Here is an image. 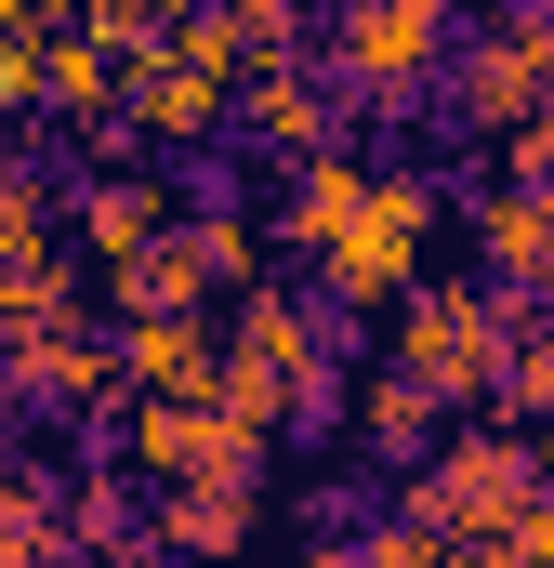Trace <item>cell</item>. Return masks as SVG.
<instances>
[{
	"label": "cell",
	"mask_w": 554,
	"mask_h": 568,
	"mask_svg": "<svg viewBox=\"0 0 554 568\" xmlns=\"http://www.w3.org/2000/svg\"><path fill=\"white\" fill-rule=\"evenodd\" d=\"M542 503H554V476H542V449H529V424H462L449 449H422L410 476H397V516L449 529L462 568H502Z\"/></svg>",
	"instance_id": "6da1fadb"
},
{
	"label": "cell",
	"mask_w": 554,
	"mask_h": 568,
	"mask_svg": "<svg viewBox=\"0 0 554 568\" xmlns=\"http://www.w3.org/2000/svg\"><path fill=\"white\" fill-rule=\"evenodd\" d=\"M529 304L542 291H515V278H422L397 304V371H422L449 410H502V371H515Z\"/></svg>",
	"instance_id": "7a4b0ae2"
},
{
	"label": "cell",
	"mask_w": 554,
	"mask_h": 568,
	"mask_svg": "<svg viewBox=\"0 0 554 568\" xmlns=\"http://www.w3.org/2000/svg\"><path fill=\"white\" fill-rule=\"evenodd\" d=\"M238 80H252V53H238V27L212 13V0H185L158 40L133 53V93H120V120L145 145H172V159H198L212 133H238Z\"/></svg>",
	"instance_id": "3957f363"
},
{
	"label": "cell",
	"mask_w": 554,
	"mask_h": 568,
	"mask_svg": "<svg viewBox=\"0 0 554 568\" xmlns=\"http://www.w3.org/2000/svg\"><path fill=\"white\" fill-rule=\"evenodd\" d=\"M435 212H449L435 172H370V199H357V212L330 225V252H317V304H330V317H397V304L422 291Z\"/></svg>",
	"instance_id": "277c9868"
},
{
	"label": "cell",
	"mask_w": 554,
	"mask_h": 568,
	"mask_svg": "<svg viewBox=\"0 0 554 568\" xmlns=\"http://www.w3.org/2000/svg\"><path fill=\"white\" fill-rule=\"evenodd\" d=\"M462 53V0H330V80L357 120H410Z\"/></svg>",
	"instance_id": "5b68a950"
},
{
	"label": "cell",
	"mask_w": 554,
	"mask_h": 568,
	"mask_svg": "<svg viewBox=\"0 0 554 568\" xmlns=\"http://www.w3.org/2000/svg\"><path fill=\"white\" fill-rule=\"evenodd\" d=\"M93 449H120L145 489H185V476H265V436L238 424L225 397H133V410H106Z\"/></svg>",
	"instance_id": "8992f818"
},
{
	"label": "cell",
	"mask_w": 554,
	"mask_h": 568,
	"mask_svg": "<svg viewBox=\"0 0 554 568\" xmlns=\"http://www.w3.org/2000/svg\"><path fill=\"white\" fill-rule=\"evenodd\" d=\"M0 410L13 424H106V410H133V371H120V331H93V317H53V331H27L13 357H0Z\"/></svg>",
	"instance_id": "52a82bcc"
},
{
	"label": "cell",
	"mask_w": 554,
	"mask_h": 568,
	"mask_svg": "<svg viewBox=\"0 0 554 568\" xmlns=\"http://www.w3.org/2000/svg\"><path fill=\"white\" fill-rule=\"evenodd\" d=\"M435 93H449V120H462L475 145L515 133V120H542V106H554V27H542V13H489V27L449 53Z\"/></svg>",
	"instance_id": "ba28073f"
},
{
	"label": "cell",
	"mask_w": 554,
	"mask_h": 568,
	"mask_svg": "<svg viewBox=\"0 0 554 568\" xmlns=\"http://www.w3.org/2000/svg\"><path fill=\"white\" fill-rule=\"evenodd\" d=\"M66 556H80V568H172V542H158V489H145L120 449H93V463L66 476Z\"/></svg>",
	"instance_id": "9c48e42d"
},
{
	"label": "cell",
	"mask_w": 554,
	"mask_h": 568,
	"mask_svg": "<svg viewBox=\"0 0 554 568\" xmlns=\"http://www.w3.org/2000/svg\"><path fill=\"white\" fill-rule=\"evenodd\" d=\"M343 80H317L304 53H265L252 80H238V145H265V159H317V145H343Z\"/></svg>",
	"instance_id": "30bf717a"
},
{
	"label": "cell",
	"mask_w": 554,
	"mask_h": 568,
	"mask_svg": "<svg viewBox=\"0 0 554 568\" xmlns=\"http://www.w3.org/2000/svg\"><path fill=\"white\" fill-rule=\"evenodd\" d=\"M66 212H80V265L93 278H120L133 252H158L172 239V172H93V185H66Z\"/></svg>",
	"instance_id": "8fae6325"
},
{
	"label": "cell",
	"mask_w": 554,
	"mask_h": 568,
	"mask_svg": "<svg viewBox=\"0 0 554 568\" xmlns=\"http://www.w3.org/2000/svg\"><path fill=\"white\" fill-rule=\"evenodd\" d=\"M343 424H357V449H370V463H397V476H410L422 449H449V424H462V410H449L422 371H397V357H383V371H357Z\"/></svg>",
	"instance_id": "7c38bea8"
},
{
	"label": "cell",
	"mask_w": 554,
	"mask_h": 568,
	"mask_svg": "<svg viewBox=\"0 0 554 568\" xmlns=\"http://www.w3.org/2000/svg\"><path fill=\"white\" fill-rule=\"evenodd\" d=\"M252 529H265V476H185V489H158V542L185 568H225Z\"/></svg>",
	"instance_id": "4fadbf2b"
},
{
	"label": "cell",
	"mask_w": 554,
	"mask_h": 568,
	"mask_svg": "<svg viewBox=\"0 0 554 568\" xmlns=\"http://www.w3.org/2000/svg\"><path fill=\"white\" fill-rule=\"evenodd\" d=\"M120 371H133V397H212L225 331L212 317H120Z\"/></svg>",
	"instance_id": "5bb4252c"
},
{
	"label": "cell",
	"mask_w": 554,
	"mask_h": 568,
	"mask_svg": "<svg viewBox=\"0 0 554 568\" xmlns=\"http://www.w3.org/2000/svg\"><path fill=\"white\" fill-rule=\"evenodd\" d=\"M462 225L489 239V278H515V291H554V185H489V199H475Z\"/></svg>",
	"instance_id": "9a60e30c"
},
{
	"label": "cell",
	"mask_w": 554,
	"mask_h": 568,
	"mask_svg": "<svg viewBox=\"0 0 554 568\" xmlns=\"http://www.w3.org/2000/svg\"><path fill=\"white\" fill-rule=\"evenodd\" d=\"M357 199H370V159H357V145H317V159H290V185H277V239L317 265V252H330V225H343Z\"/></svg>",
	"instance_id": "2e32d148"
},
{
	"label": "cell",
	"mask_w": 554,
	"mask_h": 568,
	"mask_svg": "<svg viewBox=\"0 0 554 568\" xmlns=\"http://www.w3.org/2000/svg\"><path fill=\"white\" fill-rule=\"evenodd\" d=\"M0 568H80L66 556V476L0 463Z\"/></svg>",
	"instance_id": "e0dca14e"
},
{
	"label": "cell",
	"mask_w": 554,
	"mask_h": 568,
	"mask_svg": "<svg viewBox=\"0 0 554 568\" xmlns=\"http://www.w3.org/2000/svg\"><path fill=\"white\" fill-rule=\"evenodd\" d=\"M53 212H66V185H53V159H27V145H0V278L13 265H53L66 239H53Z\"/></svg>",
	"instance_id": "ac0fdd59"
},
{
	"label": "cell",
	"mask_w": 554,
	"mask_h": 568,
	"mask_svg": "<svg viewBox=\"0 0 554 568\" xmlns=\"http://www.w3.org/2000/svg\"><path fill=\"white\" fill-rule=\"evenodd\" d=\"M106 304H120V317H212V265H198V239L172 225L158 252H133V265L106 278Z\"/></svg>",
	"instance_id": "d6986e66"
},
{
	"label": "cell",
	"mask_w": 554,
	"mask_h": 568,
	"mask_svg": "<svg viewBox=\"0 0 554 568\" xmlns=\"http://www.w3.org/2000/svg\"><path fill=\"white\" fill-rule=\"evenodd\" d=\"M185 239H198V265H212V291H252L265 278V225H252V199L212 172L198 199H185Z\"/></svg>",
	"instance_id": "ffe728a7"
},
{
	"label": "cell",
	"mask_w": 554,
	"mask_h": 568,
	"mask_svg": "<svg viewBox=\"0 0 554 568\" xmlns=\"http://www.w3.org/2000/svg\"><path fill=\"white\" fill-rule=\"evenodd\" d=\"M489 424H554V317L529 304V331H515V371H502V410Z\"/></svg>",
	"instance_id": "44dd1931"
},
{
	"label": "cell",
	"mask_w": 554,
	"mask_h": 568,
	"mask_svg": "<svg viewBox=\"0 0 554 568\" xmlns=\"http://www.w3.org/2000/svg\"><path fill=\"white\" fill-rule=\"evenodd\" d=\"M343 568H462V542L422 529V516H370V529L343 542Z\"/></svg>",
	"instance_id": "7402d4cb"
},
{
	"label": "cell",
	"mask_w": 554,
	"mask_h": 568,
	"mask_svg": "<svg viewBox=\"0 0 554 568\" xmlns=\"http://www.w3.org/2000/svg\"><path fill=\"white\" fill-rule=\"evenodd\" d=\"M53 27H0V120H40L53 106V67H40Z\"/></svg>",
	"instance_id": "603a6c76"
},
{
	"label": "cell",
	"mask_w": 554,
	"mask_h": 568,
	"mask_svg": "<svg viewBox=\"0 0 554 568\" xmlns=\"http://www.w3.org/2000/svg\"><path fill=\"white\" fill-rule=\"evenodd\" d=\"M172 13H185V0H80V27H93L106 53H145V40H158Z\"/></svg>",
	"instance_id": "cb8c5ba5"
},
{
	"label": "cell",
	"mask_w": 554,
	"mask_h": 568,
	"mask_svg": "<svg viewBox=\"0 0 554 568\" xmlns=\"http://www.w3.org/2000/svg\"><path fill=\"white\" fill-rule=\"evenodd\" d=\"M225 27H238V53H252V67H265V53H304V0H238Z\"/></svg>",
	"instance_id": "d4e9b609"
},
{
	"label": "cell",
	"mask_w": 554,
	"mask_h": 568,
	"mask_svg": "<svg viewBox=\"0 0 554 568\" xmlns=\"http://www.w3.org/2000/svg\"><path fill=\"white\" fill-rule=\"evenodd\" d=\"M80 0H0V27H66Z\"/></svg>",
	"instance_id": "484cf974"
},
{
	"label": "cell",
	"mask_w": 554,
	"mask_h": 568,
	"mask_svg": "<svg viewBox=\"0 0 554 568\" xmlns=\"http://www.w3.org/2000/svg\"><path fill=\"white\" fill-rule=\"evenodd\" d=\"M529 449H542V476H554V424H529Z\"/></svg>",
	"instance_id": "4316f807"
},
{
	"label": "cell",
	"mask_w": 554,
	"mask_h": 568,
	"mask_svg": "<svg viewBox=\"0 0 554 568\" xmlns=\"http://www.w3.org/2000/svg\"><path fill=\"white\" fill-rule=\"evenodd\" d=\"M212 13H238V0H212Z\"/></svg>",
	"instance_id": "83f0119b"
}]
</instances>
